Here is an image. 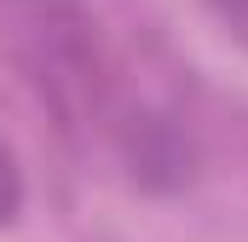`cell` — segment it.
Here are the masks:
<instances>
[{"label": "cell", "instance_id": "3", "mask_svg": "<svg viewBox=\"0 0 248 242\" xmlns=\"http://www.w3.org/2000/svg\"><path fill=\"white\" fill-rule=\"evenodd\" d=\"M202 6H208V17H214L231 41L248 46V0H202Z\"/></svg>", "mask_w": 248, "mask_h": 242}, {"label": "cell", "instance_id": "2", "mask_svg": "<svg viewBox=\"0 0 248 242\" xmlns=\"http://www.w3.org/2000/svg\"><path fill=\"white\" fill-rule=\"evenodd\" d=\"M23 213V167H17V150L12 138L0 133V231Z\"/></svg>", "mask_w": 248, "mask_h": 242}, {"label": "cell", "instance_id": "1", "mask_svg": "<svg viewBox=\"0 0 248 242\" xmlns=\"http://www.w3.org/2000/svg\"><path fill=\"white\" fill-rule=\"evenodd\" d=\"M0 35L63 127L122 156L139 179L179 167L185 144L162 69L139 52V29L110 0H0Z\"/></svg>", "mask_w": 248, "mask_h": 242}]
</instances>
